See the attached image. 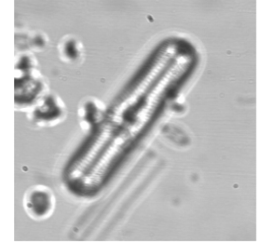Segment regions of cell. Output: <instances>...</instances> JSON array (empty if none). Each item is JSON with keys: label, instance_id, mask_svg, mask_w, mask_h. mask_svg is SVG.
<instances>
[{"label": "cell", "instance_id": "cell-1", "mask_svg": "<svg viewBox=\"0 0 260 242\" xmlns=\"http://www.w3.org/2000/svg\"><path fill=\"white\" fill-rule=\"evenodd\" d=\"M27 117L39 126H53L62 122L67 115L65 103L55 93L47 90L35 100Z\"/></svg>", "mask_w": 260, "mask_h": 242}, {"label": "cell", "instance_id": "cell-4", "mask_svg": "<svg viewBox=\"0 0 260 242\" xmlns=\"http://www.w3.org/2000/svg\"><path fill=\"white\" fill-rule=\"evenodd\" d=\"M26 43L31 51L41 52L46 49L49 43V38L41 31H31L26 37Z\"/></svg>", "mask_w": 260, "mask_h": 242}, {"label": "cell", "instance_id": "cell-2", "mask_svg": "<svg viewBox=\"0 0 260 242\" xmlns=\"http://www.w3.org/2000/svg\"><path fill=\"white\" fill-rule=\"evenodd\" d=\"M23 206L31 219L46 220L53 214L55 207L54 193L45 185H35L24 194Z\"/></svg>", "mask_w": 260, "mask_h": 242}, {"label": "cell", "instance_id": "cell-3", "mask_svg": "<svg viewBox=\"0 0 260 242\" xmlns=\"http://www.w3.org/2000/svg\"><path fill=\"white\" fill-rule=\"evenodd\" d=\"M60 58L66 63H75L82 56V44L72 36H64L58 44Z\"/></svg>", "mask_w": 260, "mask_h": 242}]
</instances>
